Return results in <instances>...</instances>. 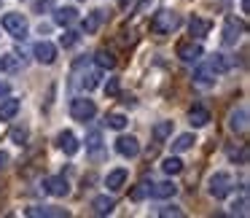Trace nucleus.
Returning <instances> with one entry per match:
<instances>
[{
  "mask_svg": "<svg viewBox=\"0 0 250 218\" xmlns=\"http://www.w3.org/2000/svg\"><path fill=\"white\" fill-rule=\"evenodd\" d=\"M180 27V14H175V11H159V14H153V19H151V30L156 35H169V33H175V30Z\"/></svg>",
  "mask_w": 250,
  "mask_h": 218,
  "instance_id": "f257e3e1",
  "label": "nucleus"
},
{
  "mask_svg": "<svg viewBox=\"0 0 250 218\" xmlns=\"http://www.w3.org/2000/svg\"><path fill=\"white\" fill-rule=\"evenodd\" d=\"M231 189H234V183H231V175L229 173H215L207 180V191H210L212 199H226L231 194Z\"/></svg>",
  "mask_w": 250,
  "mask_h": 218,
  "instance_id": "f03ea898",
  "label": "nucleus"
},
{
  "mask_svg": "<svg viewBox=\"0 0 250 218\" xmlns=\"http://www.w3.org/2000/svg\"><path fill=\"white\" fill-rule=\"evenodd\" d=\"M94 113H97V105H94L92 100H86V97H76L70 103V116L76 121H83V124H86L89 119H94Z\"/></svg>",
  "mask_w": 250,
  "mask_h": 218,
  "instance_id": "7ed1b4c3",
  "label": "nucleus"
},
{
  "mask_svg": "<svg viewBox=\"0 0 250 218\" xmlns=\"http://www.w3.org/2000/svg\"><path fill=\"white\" fill-rule=\"evenodd\" d=\"M3 27H6L14 38H24V35H27V19H24V14H6V17H3Z\"/></svg>",
  "mask_w": 250,
  "mask_h": 218,
  "instance_id": "20e7f679",
  "label": "nucleus"
},
{
  "mask_svg": "<svg viewBox=\"0 0 250 218\" xmlns=\"http://www.w3.org/2000/svg\"><path fill=\"white\" fill-rule=\"evenodd\" d=\"M239 35H245V22H239V19L229 17L226 24H223V44H226V46H234Z\"/></svg>",
  "mask_w": 250,
  "mask_h": 218,
  "instance_id": "39448f33",
  "label": "nucleus"
},
{
  "mask_svg": "<svg viewBox=\"0 0 250 218\" xmlns=\"http://www.w3.org/2000/svg\"><path fill=\"white\" fill-rule=\"evenodd\" d=\"M43 189L49 191L51 196H67V194H70V183H67L65 175H54V178H46V180H43Z\"/></svg>",
  "mask_w": 250,
  "mask_h": 218,
  "instance_id": "423d86ee",
  "label": "nucleus"
},
{
  "mask_svg": "<svg viewBox=\"0 0 250 218\" xmlns=\"http://www.w3.org/2000/svg\"><path fill=\"white\" fill-rule=\"evenodd\" d=\"M27 216L30 218H62V216H70L65 207H51V205H35V207H27Z\"/></svg>",
  "mask_w": 250,
  "mask_h": 218,
  "instance_id": "0eeeda50",
  "label": "nucleus"
},
{
  "mask_svg": "<svg viewBox=\"0 0 250 218\" xmlns=\"http://www.w3.org/2000/svg\"><path fill=\"white\" fill-rule=\"evenodd\" d=\"M178 57L183 62H199L202 60V46L194 41H180L178 44Z\"/></svg>",
  "mask_w": 250,
  "mask_h": 218,
  "instance_id": "6e6552de",
  "label": "nucleus"
},
{
  "mask_svg": "<svg viewBox=\"0 0 250 218\" xmlns=\"http://www.w3.org/2000/svg\"><path fill=\"white\" fill-rule=\"evenodd\" d=\"M33 54H35V60H38L41 65H51V62L57 60V46L49 44V41H41V44H35Z\"/></svg>",
  "mask_w": 250,
  "mask_h": 218,
  "instance_id": "1a4fd4ad",
  "label": "nucleus"
},
{
  "mask_svg": "<svg viewBox=\"0 0 250 218\" xmlns=\"http://www.w3.org/2000/svg\"><path fill=\"white\" fill-rule=\"evenodd\" d=\"M116 151H119L121 156L132 159V156L140 153V143H137V137H132V135H121L119 140H116Z\"/></svg>",
  "mask_w": 250,
  "mask_h": 218,
  "instance_id": "9d476101",
  "label": "nucleus"
},
{
  "mask_svg": "<svg viewBox=\"0 0 250 218\" xmlns=\"http://www.w3.org/2000/svg\"><path fill=\"white\" fill-rule=\"evenodd\" d=\"M229 130L237 132V135H242L248 130V108H234L229 113Z\"/></svg>",
  "mask_w": 250,
  "mask_h": 218,
  "instance_id": "9b49d317",
  "label": "nucleus"
},
{
  "mask_svg": "<svg viewBox=\"0 0 250 218\" xmlns=\"http://www.w3.org/2000/svg\"><path fill=\"white\" fill-rule=\"evenodd\" d=\"M148 194H151L153 199H169V196L178 194V186L169 183V180H162V183H151V186H148Z\"/></svg>",
  "mask_w": 250,
  "mask_h": 218,
  "instance_id": "f8f14e48",
  "label": "nucleus"
},
{
  "mask_svg": "<svg viewBox=\"0 0 250 218\" xmlns=\"http://www.w3.org/2000/svg\"><path fill=\"white\" fill-rule=\"evenodd\" d=\"M57 146L62 148V151L67 153V156H73V153H78V137L73 135L70 130H65V132H60V135H57Z\"/></svg>",
  "mask_w": 250,
  "mask_h": 218,
  "instance_id": "ddd939ff",
  "label": "nucleus"
},
{
  "mask_svg": "<svg viewBox=\"0 0 250 218\" xmlns=\"http://www.w3.org/2000/svg\"><path fill=\"white\" fill-rule=\"evenodd\" d=\"M113 207H116V199L108 194H100L92 199V210L97 213V216H108V213H113Z\"/></svg>",
  "mask_w": 250,
  "mask_h": 218,
  "instance_id": "4468645a",
  "label": "nucleus"
},
{
  "mask_svg": "<svg viewBox=\"0 0 250 218\" xmlns=\"http://www.w3.org/2000/svg\"><path fill=\"white\" fill-rule=\"evenodd\" d=\"M19 105H22V103H19L17 97H6V100H3V103H0V121H11L14 116L19 113Z\"/></svg>",
  "mask_w": 250,
  "mask_h": 218,
  "instance_id": "2eb2a0df",
  "label": "nucleus"
},
{
  "mask_svg": "<svg viewBox=\"0 0 250 218\" xmlns=\"http://www.w3.org/2000/svg\"><path fill=\"white\" fill-rule=\"evenodd\" d=\"M188 121H191V127H205L207 121H210V110H207L205 105H194V108L188 110Z\"/></svg>",
  "mask_w": 250,
  "mask_h": 218,
  "instance_id": "dca6fc26",
  "label": "nucleus"
},
{
  "mask_svg": "<svg viewBox=\"0 0 250 218\" xmlns=\"http://www.w3.org/2000/svg\"><path fill=\"white\" fill-rule=\"evenodd\" d=\"M212 30V22H207V19H199V17H194L188 22V33L194 35V38H205L207 33Z\"/></svg>",
  "mask_w": 250,
  "mask_h": 218,
  "instance_id": "f3484780",
  "label": "nucleus"
},
{
  "mask_svg": "<svg viewBox=\"0 0 250 218\" xmlns=\"http://www.w3.org/2000/svg\"><path fill=\"white\" fill-rule=\"evenodd\" d=\"M105 22V11H92L86 19H83V33H89V35H94L100 30V24Z\"/></svg>",
  "mask_w": 250,
  "mask_h": 218,
  "instance_id": "a211bd4d",
  "label": "nucleus"
},
{
  "mask_svg": "<svg viewBox=\"0 0 250 218\" xmlns=\"http://www.w3.org/2000/svg\"><path fill=\"white\" fill-rule=\"evenodd\" d=\"M126 183V170H113V173H108V178H105V186H108L110 191H121Z\"/></svg>",
  "mask_w": 250,
  "mask_h": 218,
  "instance_id": "6ab92c4d",
  "label": "nucleus"
},
{
  "mask_svg": "<svg viewBox=\"0 0 250 218\" xmlns=\"http://www.w3.org/2000/svg\"><path fill=\"white\" fill-rule=\"evenodd\" d=\"M94 62H97V67H105V70H110V67H116V62H119V60H116L113 51L103 46V49H100L97 54H94Z\"/></svg>",
  "mask_w": 250,
  "mask_h": 218,
  "instance_id": "aec40b11",
  "label": "nucleus"
},
{
  "mask_svg": "<svg viewBox=\"0 0 250 218\" xmlns=\"http://www.w3.org/2000/svg\"><path fill=\"white\" fill-rule=\"evenodd\" d=\"M76 19H78V11H76V8H70V6H67V8H57V11H54V22L62 24V27L73 24Z\"/></svg>",
  "mask_w": 250,
  "mask_h": 218,
  "instance_id": "412c9836",
  "label": "nucleus"
},
{
  "mask_svg": "<svg viewBox=\"0 0 250 218\" xmlns=\"http://www.w3.org/2000/svg\"><path fill=\"white\" fill-rule=\"evenodd\" d=\"M194 84L196 87H212V84H215V73L210 70V65L199 67V70L194 73Z\"/></svg>",
  "mask_w": 250,
  "mask_h": 218,
  "instance_id": "4be33fe9",
  "label": "nucleus"
},
{
  "mask_svg": "<svg viewBox=\"0 0 250 218\" xmlns=\"http://www.w3.org/2000/svg\"><path fill=\"white\" fill-rule=\"evenodd\" d=\"M8 137H11V143H17V146H24V143H27V137H30L27 124H14L11 132H8Z\"/></svg>",
  "mask_w": 250,
  "mask_h": 218,
  "instance_id": "5701e85b",
  "label": "nucleus"
},
{
  "mask_svg": "<svg viewBox=\"0 0 250 218\" xmlns=\"http://www.w3.org/2000/svg\"><path fill=\"white\" fill-rule=\"evenodd\" d=\"M194 143H196V137L194 135H178L172 140V153H183V151H188V148H194Z\"/></svg>",
  "mask_w": 250,
  "mask_h": 218,
  "instance_id": "b1692460",
  "label": "nucleus"
},
{
  "mask_svg": "<svg viewBox=\"0 0 250 218\" xmlns=\"http://www.w3.org/2000/svg\"><path fill=\"white\" fill-rule=\"evenodd\" d=\"M210 70L212 73H226V70H231V60H229L226 54H215L210 60Z\"/></svg>",
  "mask_w": 250,
  "mask_h": 218,
  "instance_id": "393cba45",
  "label": "nucleus"
},
{
  "mask_svg": "<svg viewBox=\"0 0 250 218\" xmlns=\"http://www.w3.org/2000/svg\"><path fill=\"white\" fill-rule=\"evenodd\" d=\"M169 135H172V121H159V124L153 127V140L156 143H164Z\"/></svg>",
  "mask_w": 250,
  "mask_h": 218,
  "instance_id": "a878e982",
  "label": "nucleus"
},
{
  "mask_svg": "<svg viewBox=\"0 0 250 218\" xmlns=\"http://www.w3.org/2000/svg\"><path fill=\"white\" fill-rule=\"evenodd\" d=\"M97 84H100V70H89L83 78H78V87H83L86 92H92Z\"/></svg>",
  "mask_w": 250,
  "mask_h": 218,
  "instance_id": "bb28decb",
  "label": "nucleus"
},
{
  "mask_svg": "<svg viewBox=\"0 0 250 218\" xmlns=\"http://www.w3.org/2000/svg\"><path fill=\"white\" fill-rule=\"evenodd\" d=\"M162 170H164L167 175H180V173H183V162H180L178 156H169V159H164Z\"/></svg>",
  "mask_w": 250,
  "mask_h": 218,
  "instance_id": "cd10ccee",
  "label": "nucleus"
},
{
  "mask_svg": "<svg viewBox=\"0 0 250 218\" xmlns=\"http://www.w3.org/2000/svg\"><path fill=\"white\" fill-rule=\"evenodd\" d=\"M19 67H22V62H19L14 54L0 57V70H3V73H14V70H19Z\"/></svg>",
  "mask_w": 250,
  "mask_h": 218,
  "instance_id": "c85d7f7f",
  "label": "nucleus"
},
{
  "mask_svg": "<svg viewBox=\"0 0 250 218\" xmlns=\"http://www.w3.org/2000/svg\"><path fill=\"white\" fill-rule=\"evenodd\" d=\"M78 41H81V33H78V30H65V35L60 38V44L65 46V49H70V46H76Z\"/></svg>",
  "mask_w": 250,
  "mask_h": 218,
  "instance_id": "c756f323",
  "label": "nucleus"
},
{
  "mask_svg": "<svg viewBox=\"0 0 250 218\" xmlns=\"http://www.w3.org/2000/svg\"><path fill=\"white\" fill-rule=\"evenodd\" d=\"M105 124H108L110 130H124V127H126V119H124L121 113H108V116H105Z\"/></svg>",
  "mask_w": 250,
  "mask_h": 218,
  "instance_id": "7c9ffc66",
  "label": "nucleus"
},
{
  "mask_svg": "<svg viewBox=\"0 0 250 218\" xmlns=\"http://www.w3.org/2000/svg\"><path fill=\"white\" fill-rule=\"evenodd\" d=\"M146 194H148V183H146V180H143V183H137L135 189L129 191V199H132V202H140V199H143V196H146Z\"/></svg>",
  "mask_w": 250,
  "mask_h": 218,
  "instance_id": "2f4dec72",
  "label": "nucleus"
},
{
  "mask_svg": "<svg viewBox=\"0 0 250 218\" xmlns=\"http://www.w3.org/2000/svg\"><path fill=\"white\" fill-rule=\"evenodd\" d=\"M229 156H231L234 162H239V164H248V146H239V151H231Z\"/></svg>",
  "mask_w": 250,
  "mask_h": 218,
  "instance_id": "473e14b6",
  "label": "nucleus"
},
{
  "mask_svg": "<svg viewBox=\"0 0 250 218\" xmlns=\"http://www.w3.org/2000/svg\"><path fill=\"white\" fill-rule=\"evenodd\" d=\"M159 216H162V218H167V216L180 218V216H183V210H180V207H175V205H167V207H162V210H159Z\"/></svg>",
  "mask_w": 250,
  "mask_h": 218,
  "instance_id": "72a5a7b5",
  "label": "nucleus"
},
{
  "mask_svg": "<svg viewBox=\"0 0 250 218\" xmlns=\"http://www.w3.org/2000/svg\"><path fill=\"white\" fill-rule=\"evenodd\" d=\"M100 143H103V135H100V132H92V135H89V140H86V148L97 151V148H100Z\"/></svg>",
  "mask_w": 250,
  "mask_h": 218,
  "instance_id": "f704fd0d",
  "label": "nucleus"
},
{
  "mask_svg": "<svg viewBox=\"0 0 250 218\" xmlns=\"http://www.w3.org/2000/svg\"><path fill=\"white\" fill-rule=\"evenodd\" d=\"M105 94H110V97L119 94V78H108V84H105Z\"/></svg>",
  "mask_w": 250,
  "mask_h": 218,
  "instance_id": "c9c22d12",
  "label": "nucleus"
},
{
  "mask_svg": "<svg viewBox=\"0 0 250 218\" xmlns=\"http://www.w3.org/2000/svg\"><path fill=\"white\" fill-rule=\"evenodd\" d=\"M234 213H239V216H248V196H242L239 202H234Z\"/></svg>",
  "mask_w": 250,
  "mask_h": 218,
  "instance_id": "e433bc0d",
  "label": "nucleus"
},
{
  "mask_svg": "<svg viewBox=\"0 0 250 218\" xmlns=\"http://www.w3.org/2000/svg\"><path fill=\"white\" fill-rule=\"evenodd\" d=\"M51 6H54V0H38L35 3V11H49Z\"/></svg>",
  "mask_w": 250,
  "mask_h": 218,
  "instance_id": "4c0bfd02",
  "label": "nucleus"
},
{
  "mask_svg": "<svg viewBox=\"0 0 250 218\" xmlns=\"http://www.w3.org/2000/svg\"><path fill=\"white\" fill-rule=\"evenodd\" d=\"M11 162V156H8L6 151H0V170H6V164Z\"/></svg>",
  "mask_w": 250,
  "mask_h": 218,
  "instance_id": "58836bf2",
  "label": "nucleus"
},
{
  "mask_svg": "<svg viewBox=\"0 0 250 218\" xmlns=\"http://www.w3.org/2000/svg\"><path fill=\"white\" fill-rule=\"evenodd\" d=\"M3 94H8V84L0 81V97H3Z\"/></svg>",
  "mask_w": 250,
  "mask_h": 218,
  "instance_id": "ea45409f",
  "label": "nucleus"
},
{
  "mask_svg": "<svg viewBox=\"0 0 250 218\" xmlns=\"http://www.w3.org/2000/svg\"><path fill=\"white\" fill-rule=\"evenodd\" d=\"M0 199H3V186H0Z\"/></svg>",
  "mask_w": 250,
  "mask_h": 218,
  "instance_id": "a19ab883",
  "label": "nucleus"
}]
</instances>
